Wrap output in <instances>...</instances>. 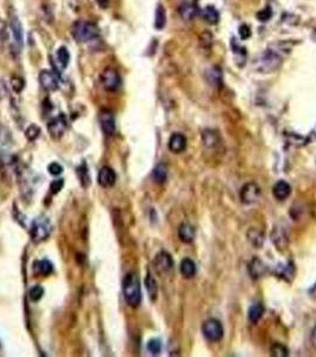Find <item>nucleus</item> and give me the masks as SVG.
I'll list each match as a JSON object with an SVG mask.
<instances>
[{"label": "nucleus", "instance_id": "79ce46f5", "mask_svg": "<svg viewBox=\"0 0 316 357\" xmlns=\"http://www.w3.org/2000/svg\"><path fill=\"white\" fill-rule=\"evenodd\" d=\"M239 36L241 39H247L250 38L251 36V29L250 26L246 25V24H242V25L239 26Z\"/></svg>", "mask_w": 316, "mask_h": 357}, {"label": "nucleus", "instance_id": "2eb2a0df", "mask_svg": "<svg viewBox=\"0 0 316 357\" xmlns=\"http://www.w3.org/2000/svg\"><path fill=\"white\" fill-rule=\"evenodd\" d=\"M272 194L275 199L277 200H285L291 194V186L284 180L276 182L272 188Z\"/></svg>", "mask_w": 316, "mask_h": 357}, {"label": "nucleus", "instance_id": "4468645a", "mask_svg": "<svg viewBox=\"0 0 316 357\" xmlns=\"http://www.w3.org/2000/svg\"><path fill=\"white\" fill-rule=\"evenodd\" d=\"M168 146L170 151L175 152V154H180V152L184 151L185 148H187V138L182 133L176 132L170 137Z\"/></svg>", "mask_w": 316, "mask_h": 357}, {"label": "nucleus", "instance_id": "bb28decb", "mask_svg": "<svg viewBox=\"0 0 316 357\" xmlns=\"http://www.w3.org/2000/svg\"><path fill=\"white\" fill-rule=\"evenodd\" d=\"M271 237H272V242L275 243V245L277 246V249L283 250L287 248L288 238L284 235L283 231L281 230V229H275V230L272 231Z\"/></svg>", "mask_w": 316, "mask_h": 357}, {"label": "nucleus", "instance_id": "a878e982", "mask_svg": "<svg viewBox=\"0 0 316 357\" xmlns=\"http://www.w3.org/2000/svg\"><path fill=\"white\" fill-rule=\"evenodd\" d=\"M154 180L157 182V184L162 185L166 181V178H168V167L164 163H158L156 167H155L153 172Z\"/></svg>", "mask_w": 316, "mask_h": 357}, {"label": "nucleus", "instance_id": "58836bf2", "mask_svg": "<svg viewBox=\"0 0 316 357\" xmlns=\"http://www.w3.org/2000/svg\"><path fill=\"white\" fill-rule=\"evenodd\" d=\"M272 17V10L271 7H265L263 8V10H260L259 12L257 13V18L258 20H260V22H267V20L271 19Z\"/></svg>", "mask_w": 316, "mask_h": 357}, {"label": "nucleus", "instance_id": "72a5a7b5", "mask_svg": "<svg viewBox=\"0 0 316 357\" xmlns=\"http://www.w3.org/2000/svg\"><path fill=\"white\" fill-rule=\"evenodd\" d=\"M78 176H79V179H80L81 184L83 187H87V186L90 184L89 173H88L87 166L84 163L81 164V166L78 168Z\"/></svg>", "mask_w": 316, "mask_h": 357}, {"label": "nucleus", "instance_id": "b1692460", "mask_svg": "<svg viewBox=\"0 0 316 357\" xmlns=\"http://www.w3.org/2000/svg\"><path fill=\"white\" fill-rule=\"evenodd\" d=\"M145 288H147V292L150 300L156 301L158 295V286H157V281L155 280V277L151 275L150 273H148L147 277H145Z\"/></svg>", "mask_w": 316, "mask_h": 357}, {"label": "nucleus", "instance_id": "37998d69", "mask_svg": "<svg viewBox=\"0 0 316 357\" xmlns=\"http://www.w3.org/2000/svg\"><path fill=\"white\" fill-rule=\"evenodd\" d=\"M200 41H201V44L203 47L209 48L213 42V36L209 32H203L202 35L200 36Z\"/></svg>", "mask_w": 316, "mask_h": 357}, {"label": "nucleus", "instance_id": "dca6fc26", "mask_svg": "<svg viewBox=\"0 0 316 357\" xmlns=\"http://www.w3.org/2000/svg\"><path fill=\"white\" fill-rule=\"evenodd\" d=\"M205 78L211 86L219 87L223 82V71L218 66H213L206 71Z\"/></svg>", "mask_w": 316, "mask_h": 357}, {"label": "nucleus", "instance_id": "7c9ffc66", "mask_svg": "<svg viewBox=\"0 0 316 357\" xmlns=\"http://www.w3.org/2000/svg\"><path fill=\"white\" fill-rule=\"evenodd\" d=\"M270 355L272 357H287L289 356V350L282 343H273L270 348Z\"/></svg>", "mask_w": 316, "mask_h": 357}, {"label": "nucleus", "instance_id": "9d476101", "mask_svg": "<svg viewBox=\"0 0 316 357\" xmlns=\"http://www.w3.org/2000/svg\"><path fill=\"white\" fill-rule=\"evenodd\" d=\"M155 269L157 270V273L159 274H166L169 271L172 270L174 268V260H172L171 255L166 251H160L158 252L155 257L154 261Z\"/></svg>", "mask_w": 316, "mask_h": 357}, {"label": "nucleus", "instance_id": "c85d7f7f", "mask_svg": "<svg viewBox=\"0 0 316 357\" xmlns=\"http://www.w3.org/2000/svg\"><path fill=\"white\" fill-rule=\"evenodd\" d=\"M264 314V306L262 304H254L248 309V320L251 323H258Z\"/></svg>", "mask_w": 316, "mask_h": 357}, {"label": "nucleus", "instance_id": "7ed1b4c3", "mask_svg": "<svg viewBox=\"0 0 316 357\" xmlns=\"http://www.w3.org/2000/svg\"><path fill=\"white\" fill-rule=\"evenodd\" d=\"M73 37L79 43H87L99 37L100 30L96 24L87 20H78L72 27Z\"/></svg>", "mask_w": 316, "mask_h": 357}, {"label": "nucleus", "instance_id": "aec40b11", "mask_svg": "<svg viewBox=\"0 0 316 357\" xmlns=\"http://www.w3.org/2000/svg\"><path fill=\"white\" fill-rule=\"evenodd\" d=\"M178 13H180L181 18L185 22H190L196 16V8L191 2L184 1L178 6Z\"/></svg>", "mask_w": 316, "mask_h": 357}, {"label": "nucleus", "instance_id": "20e7f679", "mask_svg": "<svg viewBox=\"0 0 316 357\" xmlns=\"http://www.w3.org/2000/svg\"><path fill=\"white\" fill-rule=\"evenodd\" d=\"M8 29H10L11 37V51L14 55L20 54L24 45V31L22 23L16 14H11L10 22H8Z\"/></svg>", "mask_w": 316, "mask_h": 357}, {"label": "nucleus", "instance_id": "ea45409f", "mask_svg": "<svg viewBox=\"0 0 316 357\" xmlns=\"http://www.w3.org/2000/svg\"><path fill=\"white\" fill-rule=\"evenodd\" d=\"M63 186H65V180H63V179L55 180V181L51 182V185H50V191H51V193H53V194H57L61 190H62Z\"/></svg>", "mask_w": 316, "mask_h": 357}, {"label": "nucleus", "instance_id": "f704fd0d", "mask_svg": "<svg viewBox=\"0 0 316 357\" xmlns=\"http://www.w3.org/2000/svg\"><path fill=\"white\" fill-rule=\"evenodd\" d=\"M44 295V288L42 286L36 285L33 286L29 292V298L31 299V301L33 303H37V301L41 300Z\"/></svg>", "mask_w": 316, "mask_h": 357}, {"label": "nucleus", "instance_id": "412c9836", "mask_svg": "<svg viewBox=\"0 0 316 357\" xmlns=\"http://www.w3.org/2000/svg\"><path fill=\"white\" fill-rule=\"evenodd\" d=\"M201 137H202L203 144H205L209 149L217 148V146L219 145V143H220V137H219V135L215 132L214 130H211V129L203 130Z\"/></svg>", "mask_w": 316, "mask_h": 357}, {"label": "nucleus", "instance_id": "393cba45", "mask_svg": "<svg viewBox=\"0 0 316 357\" xmlns=\"http://www.w3.org/2000/svg\"><path fill=\"white\" fill-rule=\"evenodd\" d=\"M202 16H203V19H205L208 24H211V25L217 24L219 22V19H220V16H219L218 10L214 7V6H211V5L206 6V7L203 8Z\"/></svg>", "mask_w": 316, "mask_h": 357}, {"label": "nucleus", "instance_id": "0eeeda50", "mask_svg": "<svg viewBox=\"0 0 316 357\" xmlns=\"http://www.w3.org/2000/svg\"><path fill=\"white\" fill-rule=\"evenodd\" d=\"M101 82L104 85V88L108 92H115L119 90L121 85V78L115 69L106 68L101 74Z\"/></svg>", "mask_w": 316, "mask_h": 357}, {"label": "nucleus", "instance_id": "f8f14e48", "mask_svg": "<svg viewBox=\"0 0 316 357\" xmlns=\"http://www.w3.org/2000/svg\"><path fill=\"white\" fill-rule=\"evenodd\" d=\"M39 84L41 86L44 88L45 91H49V92H54V91L59 90L60 81L59 76L55 74L54 72L51 71H42L39 73Z\"/></svg>", "mask_w": 316, "mask_h": 357}, {"label": "nucleus", "instance_id": "39448f33", "mask_svg": "<svg viewBox=\"0 0 316 357\" xmlns=\"http://www.w3.org/2000/svg\"><path fill=\"white\" fill-rule=\"evenodd\" d=\"M51 225L49 219L44 216H39L32 222L30 228V235L35 243H41L50 236Z\"/></svg>", "mask_w": 316, "mask_h": 357}, {"label": "nucleus", "instance_id": "a19ab883", "mask_svg": "<svg viewBox=\"0 0 316 357\" xmlns=\"http://www.w3.org/2000/svg\"><path fill=\"white\" fill-rule=\"evenodd\" d=\"M48 172H49L51 175L57 176V175H60V174H62L63 167L61 166L60 163L53 162V163H50L49 166H48Z\"/></svg>", "mask_w": 316, "mask_h": 357}, {"label": "nucleus", "instance_id": "6ab92c4d", "mask_svg": "<svg viewBox=\"0 0 316 357\" xmlns=\"http://www.w3.org/2000/svg\"><path fill=\"white\" fill-rule=\"evenodd\" d=\"M178 237H180V239L183 243L189 244L195 238V229L191 227L190 224H188V223H183L178 228Z\"/></svg>", "mask_w": 316, "mask_h": 357}, {"label": "nucleus", "instance_id": "f257e3e1", "mask_svg": "<svg viewBox=\"0 0 316 357\" xmlns=\"http://www.w3.org/2000/svg\"><path fill=\"white\" fill-rule=\"evenodd\" d=\"M282 61H283V57L278 50L267 48L265 51H263L254 59L253 67L256 71L260 73H272L279 68Z\"/></svg>", "mask_w": 316, "mask_h": 357}, {"label": "nucleus", "instance_id": "473e14b6", "mask_svg": "<svg viewBox=\"0 0 316 357\" xmlns=\"http://www.w3.org/2000/svg\"><path fill=\"white\" fill-rule=\"evenodd\" d=\"M8 38H10V29H8L7 23L0 19V50L7 43Z\"/></svg>", "mask_w": 316, "mask_h": 357}, {"label": "nucleus", "instance_id": "c03bdc74", "mask_svg": "<svg viewBox=\"0 0 316 357\" xmlns=\"http://www.w3.org/2000/svg\"><path fill=\"white\" fill-rule=\"evenodd\" d=\"M7 93V87H6V84L2 80H0V98H4Z\"/></svg>", "mask_w": 316, "mask_h": 357}, {"label": "nucleus", "instance_id": "ddd939ff", "mask_svg": "<svg viewBox=\"0 0 316 357\" xmlns=\"http://www.w3.org/2000/svg\"><path fill=\"white\" fill-rule=\"evenodd\" d=\"M115 180H117V175H115V172L111 167L104 166L99 170L98 182L101 187L104 188L113 187L115 184Z\"/></svg>", "mask_w": 316, "mask_h": 357}, {"label": "nucleus", "instance_id": "f03ea898", "mask_svg": "<svg viewBox=\"0 0 316 357\" xmlns=\"http://www.w3.org/2000/svg\"><path fill=\"white\" fill-rule=\"evenodd\" d=\"M123 293L125 301L129 306L138 307L142 303V291L138 276L135 273L126 274L123 280Z\"/></svg>", "mask_w": 316, "mask_h": 357}, {"label": "nucleus", "instance_id": "c756f323", "mask_svg": "<svg viewBox=\"0 0 316 357\" xmlns=\"http://www.w3.org/2000/svg\"><path fill=\"white\" fill-rule=\"evenodd\" d=\"M56 60L59 62L60 68L65 69L68 66L69 61H71V54H69V50L67 47H60L59 50L56 53Z\"/></svg>", "mask_w": 316, "mask_h": 357}, {"label": "nucleus", "instance_id": "423d86ee", "mask_svg": "<svg viewBox=\"0 0 316 357\" xmlns=\"http://www.w3.org/2000/svg\"><path fill=\"white\" fill-rule=\"evenodd\" d=\"M202 335L209 342H219L224 337V328L218 319H207L202 324Z\"/></svg>", "mask_w": 316, "mask_h": 357}, {"label": "nucleus", "instance_id": "a18cd8bd", "mask_svg": "<svg viewBox=\"0 0 316 357\" xmlns=\"http://www.w3.org/2000/svg\"><path fill=\"white\" fill-rule=\"evenodd\" d=\"M311 341H312L313 347L316 348V326H315L314 329H313V331H312V335H311Z\"/></svg>", "mask_w": 316, "mask_h": 357}, {"label": "nucleus", "instance_id": "5701e85b", "mask_svg": "<svg viewBox=\"0 0 316 357\" xmlns=\"http://www.w3.org/2000/svg\"><path fill=\"white\" fill-rule=\"evenodd\" d=\"M180 271L184 279H191L196 275V265L190 258H184L181 262Z\"/></svg>", "mask_w": 316, "mask_h": 357}, {"label": "nucleus", "instance_id": "4c0bfd02", "mask_svg": "<svg viewBox=\"0 0 316 357\" xmlns=\"http://www.w3.org/2000/svg\"><path fill=\"white\" fill-rule=\"evenodd\" d=\"M147 348L153 355H158V354L160 353V350H162V344H160V342L158 340H151L148 342Z\"/></svg>", "mask_w": 316, "mask_h": 357}, {"label": "nucleus", "instance_id": "49530a36", "mask_svg": "<svg viewBox=\"0 0 316 357\" xmlns=\"http://www.w3.org/2000/svg\"><path fill=\"white\" fill-rule=\"evenodd\" d=\"M108 1H109V0H96V2H98L100 7H102V8L107 7V6H108Z\"/></svg>", "mask_w": 316, "mask_h": 357}, {"label": "nucleus", "instance_id": "2f4dec72", "mask_svg": "<svg viewBox=\"0 0 316 357\" xmlns=\"http://www.w3.org/2000/svg\"><path fill=\"white\" fill-rule=\"evenodd\" d=\"M247 237H248V240L253 244L256 248H260V246L263 245V242H264V236L262 233H259V231L257 230V229H251L250 231H248L247 234Z\"/></svg>", "mask_w": 316, "mask_h": 357}, {"label": "nucleus", "instance_id": "9b49d317", "mask_svg": "<svg viewBox=\"0 0 316 357\" xmlns=\"http://www.w3.org/2000/svg\"><path fill=\"white\" fill-rule=\"evenodd\" d=\"M99 123L102 132L106 136H112L115 132V119L113 112L109 110H102L99 114Z\"/></svg>", "mask_w": 316, "mask_h": 357}, {"label": "nucleus", "instance_id": "1a4fd4ad", "mask_svg": "<svg viewBox=\"0 0 316 357\" xmlns=\"http://www.w3.org/2000/svg\"><path fill=\"white\" fill-rule=\"evenodd\" d=\"M67 125H68V120L65 114H60L57 117L51 119L48 124V131H49L50 136L55 139H59L63 136L66 132Z\"/></svg>", "mask_w": 316, "mask_h": 357}, {"label": "nucleus", "instance_id": "a211bd4d", "mask_svg": "<svg viewBox=\"0 0 316 357\" xmlns=\"http://www.w3.org/2000/svg\"><path fill=\"white\" fill-rule=\"evenodd\" d=\"M33 273L39 276H49L54 270V265L49 260H37L33 262Z\"/></svg>", "mask_w": 316, "mask_h": 357}, {"label": "nucleus", "instance_id": "4be33fe9", "mask_svg": "<svg viewBox=\"0 0 316 357\" xmlns=\"http://www.w3.org/2000/svg\"><path fill=\"white\" fill-rule=\"evenodd\" d=\"M12 138H11L10 131L0 124V157L1 158L7 156V155L5 154V150L10 146Z\"/></svg>", "mask_w": 316, "mask_h": 357}, {"label": "nucleus", "instance_id": "6e6552de", "mask_svg": "<svg viewBox=\"0 0 316 357\" xmlns=\"http://www.w3.org/2000/svg\"><path fill=\"white\" fill-rule=\"evenodd\" d=\"M260 194H262V190L256 182H247L240 191V199L246 205H251L259 199Z\"/></svg>", "mask_w": 316, "mask_h": 357}, {"label": "nucleus", "instance_id": "e433bc0d", "mask_svg": "<svg viewBox=\"0 0 316 357\" xmlns=\"http://www.w3.org/2000/svg\"><path fill=\"white\" fill-rule=\"evenodd\" d=\"M11 86L16 93H20L24 90L25 82L20 76H12L11 78Z\"/></svg>", "mask_w": 316, "mask_h": 357}, {"label": "nucleus", "instance_id": "f3484780", "mask_svg": "<svg viewBox=\"0 0 316 357\" xmlns=\"http://www.w3.org/2000/svg\"><path fill=\"white\" fill-rule=\"evenodd\" d=\"M267 271L266 264L258 257H253L248 264V273L253 279H259Z\"/></svg>", "mask_w": 316, "mask_h": 357}, {"label": "nucleus", "instance_id": "c9c22d12", "mask_svg": "<svg viewBox=\"0 0 316 357\" xmlns=\"http://www.w3.org/2000/svg\"><path fill=\"white\" fill-rule=\"evenodd\" d=\"M39 135H41V129L35 124H31L30 126H27V129L25 130V137L31 142L36 141V139L39 137Z\"/></svg>", "mask_w": 316, "mask_h": 357}, {"label": "nucleus", "instance_id": "cd10ccee", "mask_svg": "<svg viewBox=\"0 0 316 357\" xmlns=\"http://www.w3.org/2000/svg\"><path fill=\"white\" fill-rule=\"evenodd\" d=\"M166 23V12L163 5L158 4L155 13V27L157 30H162Z\"/></svg>", "mask_w": 316, "mask_h": 357}]
</instances>
